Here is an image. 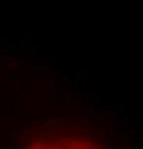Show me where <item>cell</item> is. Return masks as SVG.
I'll return each instance as SVG.
<instances>
[{
  "mask_svg": "<svg viewBox=\"0 0 143 149\" xmlns=\"http://www.w3.org/2000/svg\"><path fill=\"white\" fill-rule=\"evenodd\" d=\"M13 149H113L105 133L70 120H53L23 132Z\"/></svg>",
  "mask_w": 143,
  "mask_h": 149,
  "instance_id": "obj_1",
  "label": "cell"
}]
</instances>
